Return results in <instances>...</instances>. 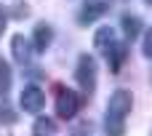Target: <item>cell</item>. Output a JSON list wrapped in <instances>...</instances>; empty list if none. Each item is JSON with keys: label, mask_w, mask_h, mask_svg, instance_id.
Returning <instances> with one entry per match:
<instances>
[{"label": "cell", "mask_w": 152, "mask_h": 136, "mask_svg": "<svg viewBox=\"0 0 152 136\" xmlns=\"http://www.w3.org/2000/svg\"><path fill=\"white\" fill-rule=\"evenodd\" d=\"M131 107H134L131 91L118 88L110 96V104H107V131H110V136H123V120L131 112Z\"/></svg>", "instance_id": "6da1fadb"}, {"label": "cell", "mask_w": 152, "mask_h": 136, "mask_svg": "<svg viewBox=\"0 0 152 136\" xmlns=\"http://www.w3.org/2000/svg\"><path fill=\"white\" fill-rule=\"evenodd\" d=\"M75 80L80 83V88H83L86 94H91V91L96 88V61H94V56L83 53V56L77 59V69H75Z\"/></svg>", "instance_id": "7a4b0ae2"}, {"label": "cell", "mask_w": 152, "mask_h": 136, "mask_svg": "<svg viewBox=\"0 0 152 136\" xmlns=\"http://www.w3.org/2000/svg\"><path fill=\"white\" fill-rule=\"evenodd\" d=\"M77 110H80V96H77L75 91L59 88V96H56V115L64 118V120H69V118L77 115Z\"/></svg>", "instance_id": "3957f363"}, {"label": "cell", "mask_w": 152, "mask_h": 136, "mask_svg": "<svg viewBox=\"0 0 152 136\" xmlns=\"http://www.w3.org/2000/svg\"><path fill=\"white\" fill-rule=\"evenodd\" d=\"M19 104H21V110H24V112L37 115V112L45 107V94H43L37 86H27V88L21 91V96H19Z\"/></svg>", "instance_id": "277c9868"}, {"label": "cell", "mask_w": 152, "mask_h": 136, "mask_svg": "<svg viewBox=\"0 0 152 136\" xmlns=\"http://www.w3.org/2000/svg\"><path fill=\"white\" fill-rule=\"evenodd\" d=\"M104 13H107V0H83L80 13H77V21L80 24H94Z\"/></svg>", "instance_id": "5b68a950"}, {"label": "cell", "mask_w": 152, "mask_h": 136, "mask_svg": "<svg viewBox=\"0 0 152 136\" xmlns=\"http://www.w3.org/2000/svg\"><path fill=\"white\" fill-rule=\"evenodd\" d=\"M51 40H53L51 24H45V21L35 24V51H45V48L51 45Z\"/></svg>", "instance_id": "8992f818"}, {"label": "cell", "mask_w": 152, "mask_h": 136, "mask_svg": "<svg viewBox=\"0 0 152 136\" xmlns=\"http://www.w3.org/2000/svg\"><path fill=\"white\" fill-rule=\"evenodd\" d=\"M11 53L19 64H27L29 61V43L24 40V35H13L11 37Z\"/></svg>", "instance_id": "52a82bcc"}, {"label": "cell", "mask_w": 152, "mask_h": 136, "mask_svg": "<svg viewBox=\"0 0 152 136\" xmlns=\"http://www.w3.org/2000/svg\"><path fill=\"white\" fill-rule=\"evenodd\" d=\"M120 24H123V32H126V37H128V40H136V37L144 32V24H142V19H139V16H123V19H120Z\"/></svg>", "instance_id": "ba28073f"}, {"label": "cell", "mask_w": 152, "mask_h": 136, "mask_svg": "<svg viewBox=\"0 0 152 136\" xmlns=\"http://www.w3.org/2000/svg\"><path fill=\"white\" fill-rule=\"evenodd\" d=\"M107 61H110V67L118 72L120 64L126 61V43H112V45L107 48Z\"/></svg>", "instance_id": "9c48e42d"}, {"label": "cell", "mask_w": 152, "mask_h": 136, "mask_svg": "<svg viewBox=\"0 0 152 136\" xmlns=\"http://www.w3.org/2000/svg\"><path fill=\"white\" fill-rule=\"evenodd\" d=\"M94 43H96V48H104V51H107V48L115 43V29H112V27H102V29L96 32Z\"/></svg>", "instance_id": "30bf717a"}, {"label": "cell", "mask_w": 152, "mask_h": 136, "mask_svg": "<svg viewBox=\"0 0 152 136\" xmlns=\"http://www.w3.org/2000/svg\"><path fill=\"white\" fill-rule=\"evenodd\" d=\"M53 131H56V126H53L51 118H37L35 128H32V136H53Z\"/></svg>", "instance_id": "8fae6325"}, {"label": "cell", "mask_w": 152, "mask_h": 136, "mask_svg": "<svg viewBox=\"0 0 152 136\" xmlns=\"http://www.w3.org/2000/svg\"><path fill=\"white\" fill-rule=\"evenodd\" d=\"M11 88V67L0 59V94H8Z\"/></svg>", "instance_id": "7c38bea8"}, {"label": "cell", "mask_w": 152, "mask_h": 136, "mask_svg": "<svg viewBox=\"0 0 152 136\" xmlns=\"http://www.w3.org/2000/svg\"><path fill=\"white\" fill-rule=\"evenodd\" d=\"M0 120H5V123H13L16 118H13V112H11V110H0Z\"/></svg>", "instance_id": "4fadbf2b"}, {"label": "cell", "mask_w": 152, "mask_h": 136, "mask_svg": "<svg viewBox=\"0 0 152 136\" xmlns=\"http://www.w3.org/2000/svg\"><path fill=\"white\" fill-rule=\"evenodd\" d=\"M150 51H152V37H150V32H147L144 35V56H152Z\"/></svg>", "instance_id": "5bb4252c"}, {"label": "cell", "mask_w": 152, "mask_h": 136, "mask_svg": "<svg viewBox=\"0 0 152 136\" xmlns=\"http://www.w3.org/2000/svg\"><path fill=\"white\" fill-rule=\"evenodd\" d=\"M5 19H8V16H5V13L0 11V32H3V27H5Z\"/></svg>", "instance_id": "9a60e30c"}]
</instances>
